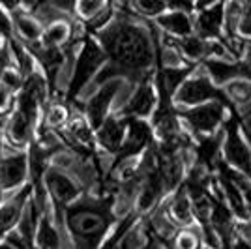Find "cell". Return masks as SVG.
Listing matches in <instances>:
<instances>
[{"instance_id": "cell-1", "label": "cell", "mask_w": 251, "mask_h": 249, "mask_svg": "<svg viewBox=\"0 0 251 249\" xmlns=\"http://www.w3.org/2000/svg\"><path fill=\"white\" fill-rule=\"evenodd\" d=\"M115 17L94 38L105 52L103 70L98 73L96 84H105L118 77L139 84L156 72V38L154 23L137 19L126 4H115Z\"/></svg>"}, {"instance_id": "cell-2", "label": "cell", "mask_w": 251, "mask_h": 249, "mask_svg": "<svg viewBox=\"0 0 251 249\" xmlns=\"http://www.w3.org/2000/svg\"><path fill=\"white\" fill-rule=\"evenodd\" d=\"M115 202V191H107L101 195H81L64 210L75 249H100L103 246L116 223Z\"/></svg>"}, {"instance_id": "cell-3", "label": "cell", "mask_w": 251, "mask_h": 249, "mask_svg": "<svg viewBox=\"0 0 251 249\" xmlns=\"http://www.w3.org/2000/svg\"><path fill=\"white\" fill-rule=\"evenodd\" d=\"M105 62H107V58H105V52L100 47V43L96 42L94 36L84 34L83 42H81V49H79L77 58H75L74 73H72V79L68 84L66 103H74L75 98L81 94L84 86L90 81H94L98 73L103 70Z\"/></svg>"}, {"instance_id": "cell-4", "label": "cell", "mask_w": 251, "mask_h": 249, "mask_svg": "<svg viewBox=\"0 0 251 249\" xmlns=\"http://www.w3.org/2000/svg\"><path fill=\"white\" fill-rule=\"evenodd\" d=\"M176 114L184 131L195 141L199 137L214 135L216 131H220L229 116V111L225 105L212 101L197 107H176Z\"/></svg>"}, {"instance_id": "cell-5", "label": "cell", "mask_w": 251, "mask_h": 249, "mask_svg": "<svg viewBox=\"0 0 251 249\" xmlns=\"http://www.w3.org/2000/svg\"><path fill=\"white\" fill-rule=\"evenodd\" d=\"M221 131H223V143H221L223 163L251 182V152L242 137L236 107L229 111L227 120L221 125Z\"/></svg>"}, {"instance_id": "cell-6", "label": "cell", "mask_w": 251, "mask_h": 249, "mask_svg": "<svg viewBox=\"0 0 251 249\" xmlns=\"http://www.w3.org/2000/svg\"><path fill=\"white\" fill-rule=\"evenodd\" d=\"M202 68V66H201ZM197 72V70H195ZM193 75L188 77L184 83L180 84V88L176 90L173 101L176 107H197V105L212 103V101H218V103L225 105L227 111L234 109V105L229 101V98L225 96L223 88L216 86V84L210 81V77L206 75V72L202 70V75Z\"/></svg>"}, {"instance_id": "cell-7", "label": "cell", "mask_w": 251, "mask_h": 249, "mask_svg": "<svg viewBox=\"0 0 251 249\" xmlns=\"http://www.w3.org/2000/svg\"><path fill=\"white\" fill-rule=\"evenodd\" d=\"M152 143H154V129H152L150 122L148 120H139V118H127L124 143H122L118 154L113 159V165L109 169V173H113L115 169H118L126 161L141 157L150 148Z\"/></svg>"}, {"instance_id": "cell-8", "label": "cell", "mask_w": 251, "mask_h": 249, "mask_svg": "<svg viewBox=\"0 0 251 249\" xmlns=\"http://www.w3.org/2000/svg\"><path fill=\"white\" fill-rule=\"evenodd\" d=\"M223 21H225V2L195 4V11L191 15L193 36H197L202 42H218L223 36Z\"/></svg>"}, {"instance_id": "cell-9", "label": "cell", "mask_w": 251, "mask_h": 249, "mask_svg": "<svg viewBox=\"0 0 251 249\" xmlns=\"http://www.w3.org/2000/svg\"><path fill=\"white\" fill-rule=\"evenodd\" d=\"M42 182L52 202L58 208H64V210L70 204H74L75 200L83 195L81 187L75 184L74 178L68 176L64 171L56 169V167H47Z\"/></svg>"}, {"instance_id": "cell-10", "label": "cell", "mask_w": 251, "mask_h": 249, "mask_svg": "<svg viewBox=\"0 0 251 249\" xmlns=\"http://www.w3.org/2000/svg\"><path fill=\"white\" fill-rule=\"evenodd\" d=\"M157 105V92L154 86V75L143 79L135 86L131 98L127 100L124 109L118 113L122 118H139V120H150Z\"/></svg>"}, {"instance_id": "cell-11", "label": "cell", "mask_w": 251, "mask_h": 249, "mask_svg": "<svg viewBox=\"0 0 251 249\" xmlns=\"http://www.w3.org/2000/svg\"><path fill=\"white\" fill-rule=\"evenodd\" d=\"M120 88V81L115 79V81H109L100 86V90L86 101L84 105V120L88 122V125L92 127V131H96L100 125L105 122V118L109 116V111H111V103L115 100L116 92Z\"/></svg>"}, {"instance_id": "cell-12", "label": "cell", "mask_w": 251, "mask_h": 249, "mask_svg": "<svg viewBox=\"0 0 251 249\" xmlns=\"http://www.w3.org/2000/svg\"><path fill=\"white\" fill-rule=\"evenodd\" d=\"M126 127H127V118H122L118 114H109L103 124L94 131L96 146H100L101 150L115 157L124 143Z\"/></svg>"}, {"instance_id": "cell-13", "label": "cell", "mask_w": 251, "mask_h": 249, "mask_svg": "<svg viewBox=\"0 0 251 249\" xmlns=\"http://www.w3.org/2000/svg\"><path fill=\"white\" fill-rule=\"evenodd\" d=\"M161 208L165 212L167 219L175 228H186L195 227V218H193V210H191V200L188 193L184 191V187L178 186L163 202Z\"/></svg>"}, {"instance_id": "cell-14", "label": "cell", "mask_w": 251, "mask_h": 249, "mask_svg": "<svg viewBox=\"0 0 251 249\" xmlns=\"http://www.w3.org/2000/svg\"><path fill=\"white\" fill-rule=\"evenodd\" d=\"M28 174V157L26 154L6 157L0 161V191H10L19 187Z\"/></svg>"}, {"instance_id": "cell-15", "label": "cell", "mask_w": 251, "mask_h": 249, "mask_svg": "<svg viewBox=\"0 0 251 249\" xmlns=\"http://www.w3.org/2000/svg\"><path fill=\"white\" fill-rule=\"evenodd\" d=\"M30 54L40 62V66L45 72V81L49 84V90H54V81H56V75L60 72L66 58V52L64 49H52V47H42L40 43L38 45H32Z\"/></svg>"}, {"instance_id": "cell-16", "label": "cell", "mask_w": 251, "mask_h": 249, "mask_svg": "<svg viewBox=\"0 0 251 249\" xmlns=\"http://www.w3.org/2000/svg\"><path fill=\"white\" fill-rule=\"evenodd\" d=\"M157 26V30L169 38H186L193 34V23L189 13L167 10L163 15H159L156 21H152Z\"/></svg>"}, {"instance_id": "cell-17", "label": "cell", "mask_w": 251, "mask_h": 249, "mask_svg": "<svg viewBox=\"0 0 251 249\" xmlns=\"http://www.w3.org/2000/svg\"><path fill=\"white\" fill-rule=\"evenodd\" d=\"M28 193H32V186L26 187L13 200L0 206V236H6L21 221L23 212L26 210V202H28Z\"/></svg>"}, {"instance_id": "cell-18", "label": "cell", "mask_w": 251, "mask_h": 249, "mask_svg": "<svg viewBox=\"0 0 251 249\" xmlns=\"http://www.w3.org/2000/svg\"><path fill=\"white\" fill-rule=\"evenodd\" d=\"M72 40H74V26L66 19H54L42 30L40 45L52 47V49H64Z\"/></svg>"}, {"instance_id": "cell-19", "label": "cell", "mask_w": 251, "mask_h": 249, "mask_svg": "<svg viewBox=\"0 0 251 249\" xmlns=\"http://www.w3.org/2000/svg\"><path fill=\"white\" fill-rule=\"evenodd\" d=\"M163 240L165 249H202L204 242H202V232L201 228L195 227H186V228H176L169 238Z\"/></svg>"}, {"instance_id": "cell-20", "label": "cell", "mask_w": 251, "mask_h": 249, "mask_svg": "<svg viewBox=\"0 0 251 249\" xmlns=\"http://www.w3.org/2000/svg\"><path fill=\"white\" fill-rule=\"evenodd\" d=\"M11 15V23H13V28H17V34L21 36L25 42L28 45H38L40 38H42L43 26L40 23L32 17V13L26 11H13Z\"/></svg>"}, {"instance_id": "cell-21", "label": "cell", "mask_w": 251, "mask_h": 249, "mask_svg": "<svg viewBox=\"0 0 251 249\" xmlns=\"http://www.w3.org/2000/svg\"><path fill=\"white\" fill-rule=\"evenodd\" d=\"M32 248L34 249H60V236L56 228L47 218H40L34 234H32Z\"/></svg>"}, {"instance_id": "cell-22", "label": "cell", "mask_w": 251, "mask_h": 249, "mask_svg": "<svg viewBox=\"0 0 251 249\" xmlns=\"http://www.w3.org/2000/svg\"><path fill=\"white\" fill-rule=\"evenodd\" d=\"M126 6L137 19L145 23L156 21L159 15H163L169 10V2H165V0H135V2H129Z\"/></svg>"}, {"instance_id": "cell-23", "label": "cell", "mask_w": 251, "mask_h": 249, "mask_svg": "<svg viewBox=\"0 0 251 249\" xmlns=\"http://www.w3.org/2000/svg\"><path fill=\"white\" fill-rule=\"evenodd\" d=\"M70 118H72V111H70L68 103H51L43 113L45 125L49 129H58V131H62L68 125Z\"/></svg>"}, {"instance_id": "cell-24", "label": "cell", "mask_w": 251, "mask_h": 249, "mask_svg": "<svg viewBox=\"0 0 251 249\" xmlns=\"http://www.w3.org/2000/svg\"><path fill=\"white\" fill-rule=\"evenodd\" d=\"M107 6L109 2H101V0H79V2H74V13L84 26L94 21L100 13H103Z\"/></svg>"}, {"instance_id": "cell-25", "label": "cell", "mask_w": 251, "mask_h": 249, "mask_svg": "<svg viewBox=\"0 0 251 249\" xmlns=\"http://www.w3.org/2000/svg\"><path fill=\"white\" fill-rule=\"evenodd\" d=\"M223 92L236 109L251 101V83L248 81H232L227 86H223Z\"/></svg>"}, {"instance_id": "cell-26", "label": "cell", "mask_w": 251, "mask_h": 249, "mask_svg": "<svg viewBox=\"0 0 251 249\" xmlns=\"http://www.w3.org/2000/svg\"><path fill=\"white\" fill-rule=\"evenodd\" d=\"M25 81H26V77H25L15 66H4V68L0 70V84H4V86H6L8 90H11L15 96L23 90Z\"/></svg>"}, {"instance_id": "cell-27", "label": "cell", "mask_w": 251, "mask_h": 249, "mask_svg": "<svg viewBox=\"0 0 251 249\" xmlns=\"http://www.w3.org/2000/svg\"><path fill=\"white\" fill-rule=\"evenodd\" d=\"M236 113H238V125H240L242 137L251 152V101L240 109H236Z\"/></svg>"}, {"instance_id": "cell-28", "label": "cell", "mask_w": 251, "mask_h": 249, "mask_svg": "<svg viewBox=\"0 0 251 249\" xmlns=\"http://www.w3.org/2000/svg\"><path fill=\"white\" fill-rule=\"evenodd\" d=\"M139 249H165L163 240L157 236V232L148 223L147 227H145V240H143V244H141Z\"/></svg>"}, {"instance_id": "cell-29", "label": "cell", "mask_w": 251, "mask_h": 249, "mask_svg": "<svg viewBox=\"0 0 251 249\" xmlns=\"http://www.w3.org/2000/svg\"><path fill=\"white\" fill-rule=\"evenodd\" d=\"M13 105H15V94L8 90L4 84H0V116L11 113Z\"/></svg>"}, {"instance_id": "cell-30", "label": "cell", "mask_w": 251, "mask_h": 249, "mask_svg": "<svg viewBox=\"0 0 251 249\" xmlns=\"http://www.w3.org/2000/svg\"><path fill=\"white\" fill-rule=\"evenodd\" d=\"M6 42H8V40H6V38L0 34V58H2V54H4V43H6Z\"/></svg>"}, {"instance_id": "cell-31", "label": "cell", "mask_w": 251, "mask_h": 249, "mask_svg": "<svg viewBox=\"0 0 251 249\" xmlns=\"http://www.w3.org/2000/svg\"><path fill=\"white\" fill-rule=\"evenodd\" d=\"M0 249H13L10 246V244H6V242H2V244H0Z\"/></svg>"}, {"instance_id": "cell-32", "label": "cell", "mask_w": 251, "mask_h": 249, "mask_svg": "<svg viewBox=\"0 0 251 249\" xmlns=\"http://www.w3.org/2000/svg\"><path fill=\"white\" fill-rule=\"evenodd\" d=\"M2 68H4V66H2V64H0V70H2Z\"/></svg>"}, {"instance_id": "cell-33", "label": "cell", "mask_w": 251, "mask_h": 249, "mask_svg": "<svg viewBox=\"0 0 251 249\" xmlns=\"http://www.w3.org/2000/svg\"><path fill=\"white\" fill-rule=\"evenodd\" d=\"M202 249H208V248H206V246H204V248H202Z\"/></svg>"}]
</instances>
